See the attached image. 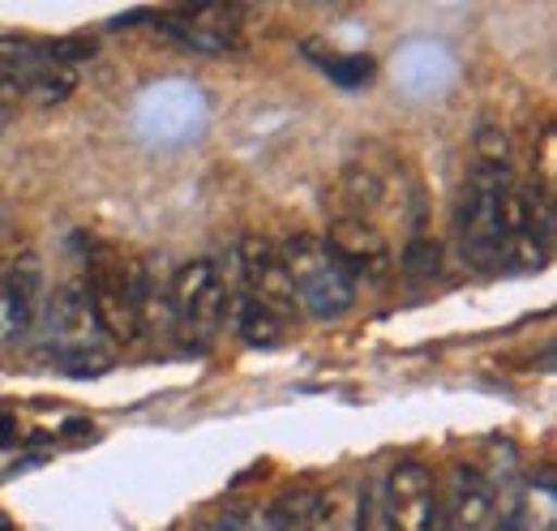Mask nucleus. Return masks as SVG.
<instances>
[{"mask_svg":"<svg viewBox=\"0 0 557 531\" xmlns=\"http://www.w3.org/2000/svg\"><path fill=\"white\" fill-rule=\"evenodd\" d=\"M39 318H44L39 347H44V356L61 373H70V378H99V373L112 369V351H108V338H103L99 322H95L86 283L57 287Z\"/></svg>","mask_w":557,"mask_h":531,"instance_id":"f257e3e1","label":"nucleus"},{"mask_svg":"<svg viewBox=\"0 0 557 531\" xmlns=\"http://www.w3.org/2000/svg\"><path fill=\"white\" fill-rule=\"evenodd\" d=\"M510 172L506 168H485L476 163L468 172V185L459 194L455 210V236L463 258L476 270H497L502 266V219H506V194H510Z\"/></svg>","mask_w":557,"mask_h":531,"instance_id":"f03ea898","label":"nucleus"},{"mask_svg":"<svg viewBox=\"0 0 557 531\" xmlns=\"http://www.w3.org/2000/svg\"><path fill=\"white\" fill-rule=\"evenodd\" d=\"M283 266H287V279H292V292H296V305L318 318V322H331V318H344L356 300V283L344 266L331 258V249L322 245V236H287V245L278 249Z\"/></svg>","mask_w":557,"mask_h":531,"instance_id":"7ed1b4c3","label":"nucleus"},{"mask_svg":"<svg viewBox=\"0 0 557 531\" xmlns=\"http://www.w3.org/2000/svg\"><path fill=\"white\" fill-rule=\"evenodd\" d=\"M554 258V198L536 185H510L502 219V266L541 270Z\"/></svg>","mask_w":557,"mask_h":531,"instance_id":"20e7f679","label":"nucleus"},{"mask_svg":"<svg viewBox=\"0 0 557 531\" xmlns=\"http://www.w3.org/2000/svg\"><path fill=\"white\" fill-rule=\"evenodd\" d=\"M168 296H172V322L185 334L210 338L227 322V283L210 258H194L181 266L168 279Z\"/></svg>","mask_w":557,"mask_h":531,"instance_id":"39448f33","label":"nucleus"},{"mask_svg":"<svg viewBox=\"0 0 557 531\" xmlns=\"http://www.w3.org/2000/svg\"><path fill=\"white\" fill-rule=\"evenodd\" d=\"M134 125H138L141 137L163 141V146L189 141L207 125V95L189 82H159V86L138 95Z\"/></svg>","mask_w":557,"mask_h":531,"instance_id":"423d86ee","label":"nucleus"},{"mask_svg":"<svg viewBox=\"0 0 557 531\" xmlns=\"http://www.w3.org/2000/svg\"><path fill=\"white\" fill-rule=\"evenodd\" d=\"M382 523L386 531H442V493L429 467L404 459L386 471Z\"/></svg>","mask_w":557,"mask_h":531,"instance_id":"0eeeda50","label":"nucleus"},{"mask_svg":"<svg viewBox=\"0 0 557 531\" xmlns=\"http://www.w3.org/2000/svg\"><path fill=\"white\" fill-rule=\"evenodd\" d=\"M90 309L103 338L129 343L141 334V270L134 266H99L86 283Z\"/></svg>","mask_w":557,"mask_h":531,"instance_id":"6e6552de","label":"nucleus"},{"mask_svg":"<svg viewBox=\"0 0 557 531\" xmlns=\"http://www.w3.org/2000/svg\"><path fill=\"white\" fill-rule=\"evenodd\" d=\"M322 245L331 249V258L344 266L351 274V283L356 279H364V283H386V274H391V240L364 219V214H339L331 227H326V236H322Z\"/></svg>","mask_w":557,"mask_h":531,"instance_id":"1a4fd4ad","label":"nucleus"},{"mask_svg":"<svg viewBox=\"0 0 557 531\" xmlns=\"http://www.w3.org/2000/svg\"><path fill=\"white\" fill-rule=\"evenodd\" d=\"M240 262V283H245V296L258 300L262 309L278 313L283 322L296 313V292H292V279H287V266H283V254L278 245L262 240V236H249L236 254Z\"/></svg>","mask_w":557,"mask_h":531,"instance_id":"9d476101","label":"nucleus"},{"mask_svg":"<svg viewBox=\"0 0 557 531\" xmlns=\"http://www.w3.org/2000/svg\"><path fill=\"white\" fill-rule=\"evenodd\" d=\"M44 313V279H39V262L22 258L9 270H0V347L35 331Z\"/></svg>","mask_w":557,"mask_h":531,"instance_id":"9b49d317","label":"nucleus"},{"mask_svg":"<svg viewBox=\"0 0 557 531\" xmlns=\"http://www.w3.org/2000/svg\"><path fill=\"white\" fill-rule=\"evenodd\" d=\"M497 523V506H493V489L476 467H455L450 476V497L442 506V531H493Z\"/></svg>","mask_w":557,"mask_h":531,"instance_id":"f8f14e48","label":"nucleus"},{"mask_svg":"<svg viewBox=\"0 0 557 531\" xmlns=\"http://www.w3.org/2000/svg\"><path fill=\"white\" fill-rule=\"evenodd\" d=\"M232 326H236V334H240L249 347H278V343H283V331H287V322H283L278 313L262 309V305L249 300V296L236 300V309H232Z\"/></svg>","mask_w":557,"mask_h":531,"instance_id":"ddd939ff","label":"nucleus"},{"mask_svg":"<svg viewBox=\"0 0 557 531\" xmlns=\"http://www.w3.org/2000/svg\"><path fill=\"white\" fill-rule=\"evenodd\" d=\"M271 531H322V493L292 489L271 510Z\"/></svg>","mask_w":557,"mask_h":531,"instance_id":"4468645a","label":"nucleus"},{"mask_svg":"<svg viewBox=\"0 0 557 531\" xmlns=\"http://www.w3.org/2000/svg\"><path fill=\"white\" fill-rule=\"evenodd\" d=\"M305 57H313L318 65H322V73L331 77V82H339V86H369L373 82V73H377V65L369 61V57H344V52H322L318 44H305Z\"/></svg>","mask_w":557,"mask_h":531,"instance_id":"2eb2a0df","label":"nucleus"},{"mask_svg":"<svg viewBox=\"0 0 557 531\" xmlns=\"http://www.w3.org/2000/svg\"><path fill=\"white\" fill-rule=\"evenodd\" d=\"M44 52H48V61L57 69L77 73V69L90 65V61L99 57V39H95V35H65V39H48Z\"/></svg>","mask_w":557,"mask_h":531,"instance_id":"dca6fc26","label":"nucleus"},{"mask_svg":"<svg viewBox=\"0 0 557 531\" xmlns=\"http://www.w3.org/2000/svg\"><path fill=\"white\" fill-rule=\"evenodd\" d=\"M404 270H408L412 279H433V274L442 270V249H437V240L412 236V240L404 245Z\"/></svg>","mask_w":557,"mask_h":531,"instance_id":"f3484780","label":"nucleus"},{"mask_svg":"<svg viewBox=\"0 0 557 531\" xmlns=\"http://www.w3.org/2000/svg\"><path fill=\"white\" fill-rule=\"evenodd\" d=\"M476 163H485V168H506V155H510V141H506V129L502 125H493L485 121L481 129H476Z\"/></svg>","mask_w":557,"mask_h":531,"instance_id":"a211bd4d","label":"nucleus"},{"mask_svg":"<svg viewBox=\"0 0 557 531\" xmlns=\"http://www.w3.org/2000/svg\"><path fill=\"white\" fill-rule=\"evenodd\" d=\"M13 437H17V420L9 411H0V446H13Z\"/></svg>","mask_w":557,"mask_h":531,"instance_id":"6ab92c4d","label":"nucleus"},{"mask_svg":"<svg viewBox=\"0 0 557 531\" xmlns=\"http://www.w3.org/2000/svg\"><path fill=\"white\" fill-rule=\"evenodd\" d=\"M0 531H13V523H9V519H4V515H0Z\"/></svg>","mask_w":557,"mask_h":531,"instance_id":"aec40b11","label":"nucleus"},{"mask_svg":"<svg viewBox=\"0 0 557 531\" xmlns=\"http://www.w3.org/2000/svg\"><path fill=\"white\" fill-rule=\"evenodd\" d=\"M223 531H240V528H236V523H223Z\"/></svg>","mask_w":557,"mask_h":531,"instance_id":"412c9836","label":"nucleus"}]
</instances>
